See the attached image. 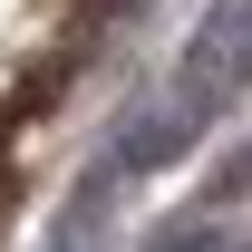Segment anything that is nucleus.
<instances>
[{"label":"nucleus","instance_id":"nucleus-2","mask_svg":"<svg viewBox=\"0 0 252 252\" xmlns=\"http://www.w3.org/2000/svg\"><path fill=\"white\" fill-rule=\"evenodd\" d=\"M146 252H243V243H233L223 223H204V214H194V223H165V233H146Z\"/></svg>","mask_w":252,"mask_h":252},{"label":"nucleus","instance_id":"nucleus-1","mask_svg":"<svg viewBox=\"0 0 252 252\" xmlns=\"http://www.w3.org/2000/svg\"><path fill=\"white\" fill-rule=\"evenodd\" d=\"M233 97H252V0H214V10L194 20V39H185V88H175V107H185L194 126H214Z\"/></svg>","mask_w":252,"mask_h":252},{"label":"nucleus","instance_id":"nucleus-4","mask_svg":"<svg viewBox=\"0 0 252 252\" xmlns=\"http://www.w3.org/2000/svg\"><path fill=\"white\" fill-rule=\"evenodd\" d=\"M59 252H88V214H78V223H68V243H59Z\"/></svg>","mask_w":252,"mask_h":252},{"label":"nucleus","instance_id":"nucleus-3","mask_svg":"<svg viewBox=\"0 0 252 252\" xmlns=\"http://www.w3.org/2000/svg\"><path fill=\"white\" fill-rule=\"evenodd\" d=\"M223 194H252V156H233V165H223V185H214V204H223Z\"/></svg>","mask_w":252,"mask_h":252}]
</instances>
